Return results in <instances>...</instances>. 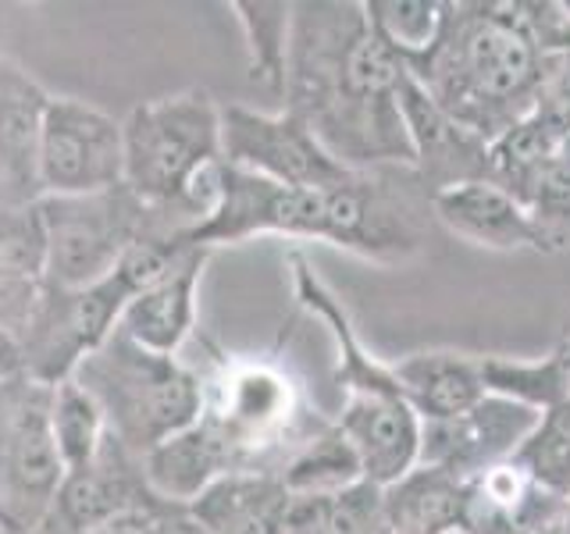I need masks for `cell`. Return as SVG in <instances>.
<instances>
[{
  "instance_id": "1",
  "label": "cell",
  "mask_w": 570,
  "mask_h": 534,
  "mask_svg": "<svg viewBox=\"0 0 570 534\" xmlns=\"http://www.w3.org/2000/svg\"><path fill=\"white\" fill-rule=\"evenodd\" d=\"M406 68L356 0L293 4L285 111L346 168H414L400 89Z\"/></svg>"
},
{
  "instance_id": "2",
  "label": "cell",
  "mask_w": 570,
  "mask_h": 534,
  "mask_svg": "<svg viewBox=\"0 0 570 534\" xmlns=\"http://www.w3.org/2000/svg\"><path fill=\"white\" fill-rule=\"evenodd\" d=\"M432 225V192L406 165L356 168L332 189H289L222 160L214 207L186 236V246L210 249L285 236L317 239L367 260H406L424 249Z\"/></svg>"
},
{
  "instance_id": "3",
  "label": "cell",
  "mask_w": 570,
  "mask_h": 534,
  "mask_svg": "<svg viewBox=\"0 0 570 534\" xmlns=\"http://www.w3.org/2000/svg\"><path fill=\"white\" fill-rule=\"evenodd\" d=\"M400 61L445 115L492 142L534 107L549 53L513 0H442L435 40Z\"/></svg>"
},
{
  "instance_id": "4",
  "label": "cell",
  "mask_w": 570,
  "mask_h": 534,
  "mask_svg": "<svg viewBox=\"0 0 570 534\" xmlns=\"http://www.w3.org/2000/svg\"><path fill=\"white\" fill-rule=\"evenodd\" d=\"M121 136L125 189L142 204L139 236L186 246V236L214 207L222 107L207 89H186L132 107L121 121Z\"/></svg>"
},
{
  "instance_id": "5",
  "label": "cell",
  "mask_w": 570,
  "mask_h": 534,
  "mask_svg": "<svg viewBox=\"0 0 570 534\" xmlns=\"http://www.w3.org/2000/svg\"><path fill=\"white\" fill-rule=\"evenodd\" d=\"M97 399L107 435L132 456H147L204 414V378L175 356L136 346L118 332L71 374Z\"/></svg>"
},
{
  "instance_id": "6",
  "label": "cell",
  "mask_w": 570,
  "mask_h": 534,
  "mask_svg": "<svg viewBox=\"0 0 570 534\" xmlns=\"http://www.w3.org/2000/svg\"><path fill=\"white\" fill-rule=\"evenodd\" d=\"M204 427L222 445L232 474H282L332 421L303 403L296 378L267 360H236L204 385Z\"/></svg>"
},
{
  "instance_id": "7",
  "label": "cell",
  "mask_w": 570,
  "mask_h": 534,
  "mask_svg": "<svg viewBox=\"0 0 570 534\" xmlns=\"http://www.w3.org/2000/svg\"><path fill=\"white\" fill-rule=\"evenodd\" d=\"M53 385L29 374L0 382V524L36 534L61 492L65 463L50 435Z\"/></svg>"
},
{
  "instance_id": "8",
  "label": "cell",
  "mask_w": 570,
  "mask_h": 534,
  "mask_svg": "<svg viewBox=\"0 0 570 534\" xmlns=\"http://www.w3.org/2000/svg\"><path fill=\"white\" fill-rule=\"evenodd\" d=\"M36 207L47 239L43 285L53 289L104 281L142 228V204L125 186L89 196H43Z\"/></svg>"
},
{
  "instance_id": "9",
  "label": "cell",
  "mask_w": 570,
  "mask_h": 534,
  "mask_svg": "<svg viewBox=\"0 0 570 534\" xmlns=\"http://www.w3.org/2000/svg\"><path fill=\"white\" fill-rule=\"evenodd\" d=\"M129 299L132 293L125 289L115 271L97 285H82V289L43 285L22 335H18L22 374L43 385L68 382L86 356L97 353L115 335Z\"/></svg>"
},
{
  "instance_id": "10",
  "label": "cell",
  "mask_w": 570,
  "mask_h": 534,
  "mask_svg": "<svg viewBox=\"0 0 570 534\" xmlns=\"http://www.w3.org/2000/svg\"><path fill=\"white\" fill-rule=\"evenodd\" d=\"M222 160L289 189H332L356 171L335 160L289 111L264 115L243 103L222 107Z\"/></svg>"
},
{
  "instance_id": "11",
  "label": "cell",
  "mask_w": 570,
  "mask_h": 534,
  "mask_svg": "<svg viewBox=\"0 0 570 534\" xmlns=\"http://www.w3.org/2000/svg\"><path fill=\"white\" fill-rule=\"evenodd\" d=\"M43 196H89L125 186V136L121 121L100 107L53 97L40 142Z\"/></svg>"
},
{
  "instance_id": "12",
  "label": "cell",
  "mask_w": 570,
  "mask_h": 534,
  "mask_svg": "<svg viewBox=\"0 0 570 534\" xmlns=\"http://www.w3.org/2000/svg\"><path fill=\"white\" fill-rule=\"evenodd\" d=\"M539 421L531 406L503 396H481L471 409L450 421H421V467L471 481L495 463L513 459L521 442Z\"/></svg>"
},
{
  "instance_id": "13",
  "label": "cell",
  "mask_w": 570,
  "mask_h": 534,
  "mask_svg": "<svg viewBox=\"0 0 570 534\" xmlns=\"http://www.w3.org/2000/svg\"><path fill=\"white\" fill-rule=\"evenodd\" d=\"M154 503H160V498H154V492L147 488L142 459L107 435L100 453L86 467L65 474L50 521L43 527L58 534H94Z\"/></svg>"
},
{
  "instance_id": "14",
  "label": "cell",
  "mask_w": 570,
  "mask_h": 534,
  "mask_svg": "<svg viewBox=\"0 0 570 534\" xmlns=\"http://www.w3.org/2000/svg\"><path fill=\"white\" fill-rule=\"evenodd\" d=\"M400 107L414 150V171L428 192L489 182V142L445 115L410 76L400 89Z\"/></svg>"
},
{
  "instance_id": "15",
  "label": "cell",
  "mask_w": 570,
  "mask_h": 534,
  "mask_svg": "<svg viewBox=\"0 0 570 534\" xmlns=\"http://www.w3.org/2000/svg\"><path fill=\"white\" fill-rule=\"evenodd\" d=\"M50 100L22 65L0 58V207H32L43 200L40 142Z\"/></svg>"
},
{
  "instance_id": "16",
  "label": "cell",
  "mask_w": 570,
  "mask_h": 534,
  "mask_svg": "<svg viewBox=\"0 0 570 534\" xmlns=\"http://www.w3.org/2000/svg\"><path fill=\"white\" fill-rule=\"evenodd\" d=\"M567 503L507 459L463 481L460 534H549L560 531Z\"/></svg>"
},
{
  "instance_id": "17",
  "label": "cell",
  "mask_w": 570,
  "mask_h": 534,
  "mask_svg": "<svg viewBox=\"0 0 570 534\" xmlns=\"http://www.w3.org/2000/svg\"><path fill=\"white\" fill-rule=\"evenodd\" d=\"M335 427L353 445L364 481H371V485L389 488L417 467L421 417L410 409L403 396H379V392L346 396Z\"/></svg>"
},
{
  "instance_id": "18",
  "label": "cell",
  "mask_w": 570,
  "mask_h": 534,
  "mask_svg": "<svg viewBox=\"0 0 570 534\" xmlns=\"http://www.w3.org/2000/svg\"><path fill=\"white\" fill-rule=\"evenodd\" d=\"M204 534H285L293 492L278 474H225L186 506Z\"/></svg>"
},
{
  "instance_id": "19",
  "label": "cell",
  "mask_w": 570,
  "mask_h": 534,
  "mask_svg": "<svg viewBox=\"0 0 570 534\" xmlns=\"http://www.w3.org/2000/svg\"><path fill=\"white\" fill-rule=\"evenodd\" d=\"M207 257L210 249H193L168 278L132 296L121 310L118 332H125L142 349L175 356L196 325V285H200Z\"/></svg>"
},
{
  "instance_id": "20",
  "label": "cell",
  "mask_w": 570,
  "mask_h": 534,
  "mask_svg": "<svg viewBox=\"0 0 570 534\" xmlns=\"http://www.w3.org/2000/svg\"><path fill=\"white\" fill-rule=\"evenodd\" d=\"M435 225L474 246L489 249H534V228L528 210L492 182H468L432 196Z\"/></svg>"
},
{
  "instance_id": "21",
  "label": "cell",
  "mask_w": 570,
  "mask_h": 534,
  "mask_svg": "<svg viewBox=\"0 0 570 534\" xmlns=\"http://www.w3.org/2000/svg\"><path fill=\"white\" fill-rule=\"evenodd\" d=\"M47 239L40 207H0V332L22 335L40 299Z\"/></svg>"
},
{
  "instance_id": "22",
  "label": "cell",
  "mask_w": 570,
  "mask_h": 534,
  "mask_svg": "<svg viewBox=\"0 0 570 534\" xmlns=\"http://www.w3.org/2000/svg\"><path fill=\"white\" fill-rule=\"evenodd\" d=\"M392 370H396L403 399L421 421H450L485 396L478 356L471 353L424 349L403 356L392 364Z\"/></svg>"
},
{
  "instance_id": "23",
  "label": "cell",
  "mask_w": 570,
  "mask_h": 534,
  "mask_svg": "<svg viewBox=\"0 0 570 534\" xmlns=\"http://www.w3.org/2000/svg\"><path fill=\"white\" fill-rule=\"evenodd\" d=\"M232 474L222 445L196 421L186 432H178L165 445H157L154 453L142 456V477L154 498L168 506H189L196 495L207 492L214 481Z\"/></svg>"
},
{
  "instance_id": "24",
  "label": "cell",
  "mask_w": 570,
  "mask_h": 534,
  "mask_svg": "<svg viewBox=\"0 0 570 534\" xmlns=\"http://www.w3.org/2000/svg\"><path fill=\"white\" fill-rule=\"evenodd\" d=\"M392 527L406 534H453L460 531L463 481L435 467H417L385 488Z\"/></svg>"
},
{
  "instance_id": "25",
  "label": "cell",
  "mask_w": 570,
  "mask_h": 534,
  "mask_svg": "<svg viewBox=\"0 0 570 534\" xmlns=\"http://www.w3.org/2000/svg\"><path fill=\"white\" fill-rule=\"evenodd\" d=\"M481 385L489 396H503L521 406H531L534 414L557 406L570 396V374L552 349L542 360H513V356H478Z\"/></svg>"
},
{
  "instance_id": "26",
  "label": "cell",
  "mask_w": 570,
  "mask_h": 534,
  "mask_svg": "<svg viewBox=\"0 0 570 534\" xmlns=\"http://www.w3.org/2000/svg\"><path fill=\"white\" fill-rule=\"evenodd\" d=\"M232 11H236V22L246 40L249 79L282 89L285 61H289L293 4L289 0H236Z\"/></svg>"
},
{
  "instance_id": "27",
  "label": "cell",
  "mask_w": 570,
  "mask_h": 534,
  "mask_svg": "<svg viewBox=\"0 0 570 534\" xmlns=\"http://www.w3.org/2000/svg\"><path fill=\"white\" fill-rule=\"evenodd\" d=\"M278 477L293 495H335L356 485V481H364V471H361V459L353 453V445L332 421L325 432H317L289 463H285Z\"/></svg>"
},
{
  "instance_id": "28",
  "label": "cell",
  "mask_w": 570,
  "mask_h": 534,
  "mask_svg": "<svg viewBox=\"0 0 570 534\" xmlns=\"http://www.w3.org/2000/svg\"><path fill=\"white\" fill-rule=\"evenodd\" d=\"M50 435L58 445V456L68 471L86 467L89 459L100 453L107 438V424L97 399L79 382H61L53 385V403H50Z\"/></svg>"
},
{
  "instance_id": "29",
  "label": "cell",
  "mask_w": 570,
  "mask_h": 534,
  "mask_svg": "<svg viewBox=\"0 0 570 534\" xmlns=\"http://www.w3.org/2000/svg\"><path fill=\"white\" fill-rule=\"evenodd\" d=\"M513 463L539 481L552 495L570 498V396L539 414Z\"/></svg>"
},
{
  "instance_id": "30",
  "label": "cell",
  "mask_w": 570,
  "mask_h": 534,
  "mask_svg": "<svg viewBox=\"0 0 570 534\" xmlns=\"http://www.w3.org/2000/svg\"><path fill=\"white\" fill-rule=\"evenodd\" d=\"M314 503L325 534H396L385 488L371 485V481H356L335 495H314Z\"/></svg>"
},
{
  "instance_id": "31",
  "label": "cell",
  "mask_w": 570,
  "mask_h": 534,
  "mask_svg": "<svg viewBox=\"0 0 570 534\" xmlns=\"http://www.w3.org/2000/svg\"><path fill=\"white\" fill-rule=\"evenodd\" d=\"M371 26L396 53H417L435 40L442 0H364Z\"/></svg>"
},
{
  "instance_id": "32",
  "label": "cell",
  "mask_w": 570,
  "mask_h": 534,
  "mask_svg": "<svg viewBox=\"0 0 570 534\" xmlns=\"http://www.w3.org/2000/svg\"><path fill=\"white\" fill-rule=\"evenodd\" d=\"M524 210L534 228V249H542V254L570 249V168L560 157L546 168Z\"/></svg>"
},
{
  "instance_id": "33",
  "label": "cell",
  "mask_w": 570,
  "mask_h": 534,
  "mask_svg": "<svg viewBox=\"0 0 570 534\" xmlns=\"http://www.w3.org/2000/svg\"><path fill=\"white\" fill-rule=\"evenodd\" d=\"M36 534H58L50 527H40ZM94 534H204L200 524L193 521L186 513V506H168V503H154L147 510H136L129 516H121V521L107 524Z\"/></svg>"
},
{
  "instance_id": "34",
  "label": "cell",
  "mask_w": 570,
  "mask_h": 534,
  "mask_svg": "<svg viewBox=\"0 0 570 534\" xmlns=\"http://www.w3.org/2000/svg\"><path fill=\"white\" fill-rule=\"evenodd\" d=\"M542 53H570V0H517Z\"/></svg>"
},
{
  "instance_id": "35",
  "label": "cell",
  "mask_w": 570,
  "mask_h": 534,
  "mask_svg": "<svg viewBox=\"0 0 570 534\" xmlns=\"http://www.w3.org/2000/svg\"><path fill=\"white\" fill-rule=\"evenodd\" d=\"M285 534H325L321 531V516L314 495H293V513H289V531Z\"/></svg>"
},
{
  "instance_id": "36",
  "label": "cell",
  "mask_w": 570,
  "mask_h": 534,
  "mask_svg": "<svg viewBox=\"0 0 570 534\" xmlns=\"http://www.w3.org/2000/svg\"><path fill=\"white\" fill-rule=\"evenodd\" d=\"M22 374V346L11 332H0V382Z\"/></svg>"
},
{
  "instance_id": "37",
  "label": "cell",
  "mask_w": 570,
  "mask_h": 534,
  "mask_svg": "<svg viewBox=\"0 0 570 534\" xmlns=\"http://www.w3.org/2000/svg\"><path fill=\"white\" fill-rule=\"evenodd\" d=\"M557 353H560V360L570 374V314L563 317V328H560V343H557Z\"/></svg>"
},
{
  "instance_id": "38",
  "label": "cell",
  "mask_w": 570,
  "mask_h": 534,
  "mask_svg": "<svg viewBox=\"0 0 570 534\" xmlns=\"http://www.w3.org/2000/svg\"><path fill=\"white\" fill-rule=\"evenodd\" d=\"M560 534H570V503H567V516H563V524H560Z\"/></svg>"
},
{
  "instance_id": "39",
  "label": "cell",
  "mask_w": 570,
  "mask_h": 534,
  "mask_svg": "<svg viewBox=\"0 0 570 534\" xmlns=\"http://www.w3.org/2000/svg\"><path fill=\"white\" fill-rule=\"evenodd\" d=\"M0 534H11V531H8V527H4V524H0Z\"/></svg>"
},
{
  "instance_id": "40",
  "label": "cell",
  "mask_w": 570,
  "mask_h": 534,
  "mask_svg": "<svg viewBox=\"0 0 570 534\" xmlns=\"http://www.w3.org/2000/svg\"><path fill=\"white\" fill-rule=\"evenodd\" d=\"M549 534H560V531H549Z\"/></svg>"
},
{
  "instance_id": "41",
  "label": "cell",
  "mask_w": 570,
  "mask_h": 534,
  "mask_svg": "<svg viewBox=\"0 0 570 534\" xmlns=\"http://www.w3.org/2000/svg\"><path fill=\"white\" fill-rule=\"evenodd\" d=\"M396 534H406V531H396Z\"/></svg>"
},
{
  "instance_id": "42",
  "label": "cell",
  "mask_w": 570,
  "mask_h": 534,
  "mask_svg": "<svg viewBox=\"0 0 570 534\" xmlns=\"http://www.w3.org/2000/svg\"><path fill=\"white\" fill-rule=\"evenodd\" d=\"M453 534H460V531H453Z\"/></svg>"
}]
</instances>
